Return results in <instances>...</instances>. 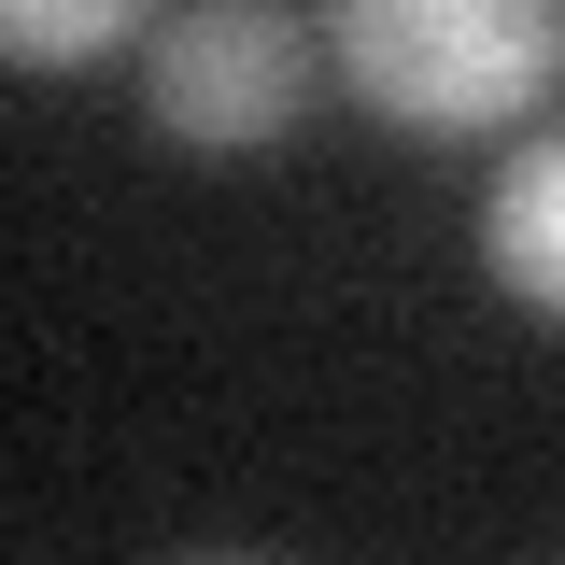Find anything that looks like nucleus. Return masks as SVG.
Here are the masks:
<instances>
[{
  "label": "nucleus",
  "mask_w": 565,
  "mask_h": 565,
  "mask_svg": "<svg viewBox=\"0 0 565 565\" xmlns=\"http://www.w3.org/2000/svg\"><path fill=\"white\" fill-rule=\"evenodd\" d=\"M340 85L411 141H481L565 85V0H326Z\"/></svg>",
  "instance_id": "f257e3e1"
},
{
  "label": "nucleus",
  "mask_w": 565,
  "mask_h": 565,
  "mask_svg": "<svg viewBox=\"0 0 565 565\" xmlns=\"http://www.w3.org/2000/svg\"><path fill=\"white\" fill-rule=\"evenodd\" d=\"M481 269L537 311V326H565V128H537L509 170H494L481 199Z\"/></svg>",
  "instance_id": "7ed1b4c3"
},
{
  "label": "nucleus",
  "mask_w": 565,
  "mask_h": 565,
  "mask_svg": "<svg viewBox=\"0 0 565 565\" xmlns=\"http://www.w3.org/2000/svg\"><path fill=\"white\" fill-rule=\"evenodd\" d=\"M156 0H0V57L14 71H85V57H114Z\"/></svg>",
  "instance_id": "20e7f679"
},
{
  "label": "nucleus",
  "mask_w": 565,
  "mask_h": 565,
  "mask_svg": "<svg viewBox=\"0 0 565 565\" xmlns=\"http://www.w3.org/2000/svg\"><path fill=\"white\" fill-rule=\"evenodd\" d=\"M156 128L184 156H269L311 114V29L282 0H184L156 29Z\"/></svg>",
  "instance_id": "f03ea898"
}]
</instances>
